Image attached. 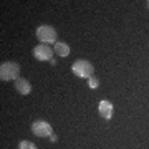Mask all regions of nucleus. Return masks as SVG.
Wrapping results in <instances>:
<instances>
[{
	"label": "nucleus",
	"mask_w": 149,
	"mask_h": 149,
	"mask_svg": "<svg viewBox=\"0 0 149 149\" xmlns=\"http://www.w3.org/2000/svg\"><path fill=\"white\" fill-rule=\"evenodd\" d=\"M20 78V65L15 61H3L0 65V80L17 81Z\"/></svg>",
	"instance_id": "1"
},
{
	"label": "nucleus",
	"mask_w": 149,
	"mask_h": 149,
	"mask_svg": "<svg viewBox=\"0 0 149 149\" xmlns=\"http://www.w3.org/2000/svg\"><path fill=\"white\" fill-rule=\"evenodd\" d=\"M71 71H73L74 76L78 78H88L90 80L93 73H95V66L91 61L88 60H76L73 65H71Z\"/></svg>",
	"instance_id": "2"
},
{
	"label": "nucleus",
	"mask_w": 149,
	"mask_h": 149,
	"mask_svg": "<svg viewBox=\"0 0 149 149\" xmlns=\"http://www.w3.org/2000/svg\"><path fill=\"white\" fill-rule=\"evenodd\" d=\"M38 42L47 45V43H56V30L52 25H42L37 28Z\"/></svg>",
	"instance_id": "3"
},
{
	"label": "nucleus",
	"mask_w": 149,
	"mask_h": 149,
	"mask_svg": "<svg viewBox=\"0 0 149 149\" xmlns=\"http://www.w3.org/2000/svg\"><path fill=\"white\" fill-rule=\"evenodd\" d=\"M32 133L33 136H38V138H50L53 134V128L45 119H37L32 123Z\"/></svg>",
	"instance_id": "4"
},
{
	"label": "nucleus",
	"mask_w": 149,
	"mask_h": 149,
	"mask_svg": "<svg viewBox=\"0 0 149 149\" xmlns=\"http://www.w3.org/2000/svg\"><path fill=\"white\" fill-rule=\"evenodd\" d=\"M53 48L48 47V45H43V43H40V45H37V47L33 48V56L38 60V61H52V56H53Z\"/></svg>",
	"instance_id": "5"
},
{
	"label": "nucleus",
	"mask_w": 149,
	"mask_h": 149,
	"mask_svg": "<svg viewBox=\"0 0 149 149\" xmlns=\"http://www.w3.org/2000/svg\"><path fill=\"white\" fill-rule=\"evenodd\" d=\"M98 113L103 119H111L113 114H114V108H113V103H109L108 100H103L98 104Z\"/></svg>",
	"instance_id": "6"
},
{
	"label": "nucleus",
	"mask_w": 149,
	"mask_h": 149,
	"mask_svg": "<svg viewBox=\"0 0 149 149\" xmlns=\"http://www.w3.org/2000/svg\"><path fill=\"white\" fill-rule=\"evenodd\" d=\"M15 90H17V93H20L22 96L30 95V91H32V85H30V81L25 80V78H18V80L15 81Z\"/></svg>",
	"instance_id": "7"
},
{
	"label": "nucleus",
	"mask_w": 149,
	"mask_h": 149,
	"mask_svg": "<svg viewBox=\"0 0 149 149\" xmlns=\"http://www.w3.org/2000/svg\"><path fill=\"white\" fill-rule=\"evenodd\" d=\"M53 50H55V53L58 55V56H61V58H66L70 55V45L65 42H56Z\"/></svg>",
	"instance_id": "8"
},
{
	"label": "nucleus",
	"mask_w": 149,
	"mask_h": 149,
	"mask_svg": "<svg viewBox=\"0 0 149 149\" xmlns=\"http://www.w3.org/2000/svg\"><path fill=\"white\" fill-rule=\"evenodd\" d=\"M18 149H37V144L25 139V141H20V144H18Z\"/></svg>",
	"instance_id": "9"
},
{
	"label": "nucleus",
	"mask_w": 149,
	"mask_h": 149,
	"mask_svg": "<svg viewBox=\"0 0 149 149\" xmlns=\"http://www.w3.org/2000/svg\"><path fill=\"white\" fill-rule=\"evenodd\" d=\"M88 83H90L91 90H95V88H98V86H100V81H98V78H95V76H91L90 80H88Z\"/></svg>",
	"instance_id": "10"
},
{
	"label": "nucleus",
	"mask_w": 149,
	"mask_h": 149,
	"mask_svg": "<svg viewBox=\"0 0 149 149\" xmlns=\"http://www.w3.org/2000/svg\"><path fill=\"white\" fill-rule=\"evenodd\" d=\"M148 8H149V0H148Z\"/></svg>",
	"instance_id": "11"
}]
</instances>
